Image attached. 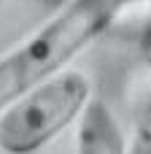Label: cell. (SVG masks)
<instances>
[{
  "mask_svg": "<svg viewBox=\"0 0 151 154\" xmlns=\"http://www.w3.org/2000/svg\"><path fill=\"white\" fill-rule=\"evenodd\" d=\"M76 154H124V138L113 119V114L105 108V103L92 100L78 119L76 130Z\"/></svg>",
  "mask_w": 151,
  "mask_h": 154,
  "instance_id": "cell-3",
  "label": "cell"
},
{
  "mask_svg": "<svg viewBox=\"0 0 151 154\" xmlns=\"http://www.w3.org/2000/svg\"><path fill=\"white\" fill-rule=\"evenodd\" d=\"M122 0H68L46 24L0 54V114L111 30Z\"/></svg>",
  "mask_w": 151,
  "mask_h": 154,
  "instance_id": "cell-1",
  "label": "cell"
},
{
  "mask_svg": "<svg viewBox=\"0 0 151 154\" xmlns=\"http://www.w3.org/2000/svg\"><path fill=\"white\" fill-rule=\"evenodd\" d=\"M89 92V79L81 70L65 68L49 76L0 114V152L32 154L43 149L70 122L84 116L92 103Z\"/></svg>",
  "mask_w": 151,
  "mask_h": 154,
  "instance_id": "cell-2",
  "label": "cell"
},
{
  "mask_svg": "<svg viewBox=\"0 0 151 154\" xmlns=\"http://www.w3.org/2000/svg\"><path fill=\"white\" fill-rule=\"evenodd\" d=\"M124 154H151V97L140 106L135 116V133L132 143H124Z\"/></svg>",
  "mask_w": 151,
  "mask_h": 154,
  "instance_id": "cell-4",
  "label": "cell"
}]
</instances>
